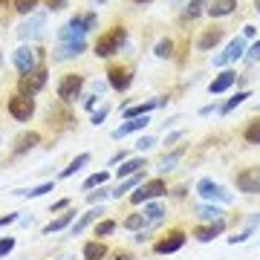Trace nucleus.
<instances>
[{"instance_id":"51","label":"nucleus","mask_w":260,"mask_h":260,"mask_svg":"<svg viewBox=\"0 0 260 260\" xmlns=\"http://www.w3.org/2000/svg\"><path fill=\"white\" fill-rule=\"evenodd\" d=\"M64 208H70V200H61V203H55V205H52V214H55V211H64Z\"/></svg>"},{"instance_id":"32","label":"nucleus","mask_w":260,"mask_h":260,"mask_svg":"<svg viewBox=\"0 0 260 260\" xmlns=\"http://www.w3.org/2000/svg\"><path fill=\"white\" fill-rule=\"evenodd\" d=\"M249 95H251L249 90H240V93H237V95H232V99H229V102H225L223 107H220V113H223V116H229V113H232L234 107H240V104L246 102V99H249Z\"/></svg>"},{"instance_id":"27","label":"nucleus","mask_w":260,"mask_h":260,"mask_svg":"<svg viewBox=\"0 0 260 260\" xmlns=\"http://www.w3.org/2000/svg\"><path fill=\"white\" fill-rule=\"evenodd\" d=\"M49 191H55V182H41L38 188H29V191H23V188H18L15 194H18V197H29V200H38V197L49 194Z\"/></svg>"},{"instance_id":"26","label":"nucleus","mask_w":260,"mask_h":260,"mask_svg":"<svg viewBox=\"0 0 260 260\" xmlns=\"http://www.w3.org/2000/svg\"><path fill=\"white\" fill-rule=\"evenodd\" d=\"M197 217L205 223H217V220H223V211L217 205H197Z\"/></svg>"},{"instance_id":"13","label":"nucleus","mask_w":260,"mask_h":260,"mask_svg":"<svg viewBox=\"0 0 260 260\" xmlns=\"http://www.w3.org/2000/svg\"><path fill=\"white\" fill-rule=\"evenodd\" d=\"M107 84H110L116 93H124L130 84H133V75H130V70H124V67H110V73H107Z\"/></svg>"},{"instance_id":"39","label":"nucleus","mask_w":260,"mask_h":260,"mask_svg":"<svg viewBox=\"0 0 260 260\" xmlns=\"http://www.w3.org/2000/svg\"><path fill=\"white\" fill-rule=\"evenodd\" d=\"M113 232H116V223H113V220H104V223L95 225V237H107V234H113Z\"/></svg>"},{"instance_id":"2","label":"nucleus","mask_w":260,"mask_h":260,"mask_svg":"<svg viewBox=\"0 0 260 260\" xmlns=\"http://www.w3.org/2000/svg\"><path fill=\"white\" fill-rule=\"evenodd\" d=\"M47 78H49V70L47 67H35L32 73L20 75V93L29 95V99H35L44 87H47Z\"/></svg>"},{"instance_id":"17","label":"nucleus","mask_w":260,"mask_h":260,"mask_svg":"<svg viewBox=\"0 0 260 260\" xmlns=\"http://www.w3.org/2000/svg\"><path fill=\"white\" fill-rule=\"evenodd\" d=\"M234 81H237V73L225 70V73H220L211 84H208V93H211V95H220V93H225V90H229V87H232Z\"/></svg>"},{"instance_id":"40","label":"nucleus","mask_w":260,"mask_h":260,"mask_svg":"<svg viewBox=\"0 0 260 260\" xmlns=\"http://www.w3.org/2000/svg\"><path fill=\"white\" fill-rule=\"evenodd\" d=\"M12 249H15V237H3L0 240V257H6Z\"/></svg>"},{"instance_id":"16","label":"nucleus","mask_w":260,"mask_h":260,"mask_svg":"<svg viewBox=\"0 0 260 260\" xmlns=\"http://www.w3.org/2000/svg\"><path fill=\"white\" fill-rule=\"evenodd\" d=\"M237 9V0H208V6L205 12L211 15V18H225V15H232Z\"/></svg>"},{"instance_id":"46","label":"nucleus","mask_w":260,"mask_h":260,"mask_svg":"<svg viewBox=\"0 0 260 260\" xmlns=\"http://www.w3.org/2000/svg\"><path fill=\"white\" fill-rule=\"evenodd\" d=\"M150 145H156V139H153V136H142V139L136 142V150H148Z\"/></svg>"},{"instance_id":"48","label":"nucleus","mask_w":260,"mask_h":260,"mask_svg":"<svg viewBox=\"0 0 260 260\" xmlns=\"http://www.w3.org/2000/svg\"><path fill=\"white\" fill-rule=\"evenodd\" d=\"M95 102H99V95H95V93H87V95H84V107H87V110H93Z\"/></svg>"},{"instance_id":"54","label":"nucleus","mask_w":260,"mask_h":260,"mask_svg":"<svg viewBox=\"0 0 260 260\" xmlns=\"http://www.w3.org/2000/svg\"><path fill=\"white\" fill-rule=\"evenodd\" d=\"M124 159H127V153H124V150H121V153H116V156L110 159V165H116V162H124Z\"/></svg>"},{"instance_id":"9","label":"nucleus","mask_w":260,"mask_h":260,"mask_svg":"<svg viewBox=\"0 0 260 260\" xmlns=\"http://www.w3.org/2000/svg\"><path fill=\"white\" fill-rule=\"evenodd\" d=\"M87 38V29H84V15H75V18H70L61 26V32H58V44H70V41H84Z\"/></svg>"},{"instance_id":"25","label":"nucleus","mask_w":260,"mask_h":260,"mask_svg":"<svg viewBox=\"0 0 260 260\" xmlns=\"http://www.w3.org/2000/svg\"><path fill=\"white\" fill-rule=\"evenodd\" d=\"M70 223H75V211H67V214H61V217H55L52 223H47L44 225V234H55V232H61V229H67Z\"/></svg>"},{"instance_id":"6","label":"nucleus","mask_w":260,"mask_h":260,"mask_svg":"<svg viewBox=\"0 0 260 260\" xmlns=\"http://www.w3.org/2000/svg\"><path fill=\"white\" fill-rule=\"evenodd\" d=\"M9 113L15 121H29L35 116V99H29V95L18 93L9 99Z\"/></svg>"},{"instance_id":"11","label":"nucleus","mask_w":260,"mask_h":260,"mask_svg":"<svg viewBox=\"0 0 260 260\" xmlns=\"http://www.w3.org/2000/svg\"><path fill=\"white\" fill-rule=\"evenodd\" d=\"M243 52H246V41H243V38H234V41H229V47H225L223 55L214 58V67H225V64H232V61L243 58Z\"/></svg>"},{"instance_id":"20","label":"nucleus","mask_w":260,"mask_h":260,"mask_svg":"<svg viewBox=\"0 0 260 260\" xmlns=\"http://www.w3.org/2000/svg\"><path fill=\"white\" fill-rule=\"evenodd\" d=\"M142 182H148V179H145V174L139 171V174H133V177L121 179V182H119V188H113V191H110V197H116V200H121V197L127 194L130 188H139Z\"/></svg>"},{"instance_id":"15","label":"nucleus","mask_w":260,"mask_h":260,"mask_svg":"<svg viewBox=\"0 0 260 260\" xmlns=\"http://www.w3.org/2000/svg\"><path fill=\"white\" fill-rule=\"evenodd\" d=\"M223 232H225V223L223 220H217V223H211V225H200V229H194V237L200 243H211L214 237H220Z\"/></svg>"},{"instance_id":"8","label":"nucleus","mask_w":260,"mask_h":260,"mask_svg":"<svg viewBox=\"0 0 260 260\" xmlns=\"http://www.w3.org/2000/svg\"><path fill=\"white\" fill-rule=\"evenodd\" d=\"M197 194L203 197V200H220V203H232L234 197L232 191H225L220 182H214V179H200L197 182Z\"/></svg>"},{"instance_id":"58","label":"nucleus","mask_w":260,"mask_h":260,"mask_svg":"<svg viewBox=\"0 0 260 260\" xmlns=\"http://www.w3.org/2000/svg\"><path fill=\"white\" fill-rule=\"evenodd\" d=\"M254 9H257V12H260V0H257V6H254Z\"/></svg>"},{"instance_id":"19","label":"nucleus","mask_w":260,"mask_h":260,"mask_svg":"<svg viewBox=\"0 0 260 260\" xmlns=\"http://www.w3.org/2000/svg\"><path fill=\"white\" fill-rule=\"evenodd\" d=\"M84 49H87V38L84 41H70V44H61L55 52V61H67V58H75V55H81Z\"/></svg>"},{"instance_id":"56","label":"nucleus","mask_w":260,"mask_h":260,"mask_svg":"<svg viewBox=\"0 0 260 260\" xmlns=\"http://www.w3.org/2000/svg\"><path fill=\"white\" fill-rule=\"evenodd\" d=\"M113 260H133V257H130V254H124V251H119V254H116Z\"/></svg>"},{"instance_id":"47","label":"nucleus","mask_w":260,"mask_h":260,"mask_svg":"<svg viewBox=\"0 0 260 260\" xmlns=\"http://www.w3.org/2000/svg\"><path fill=\"white\" fill-rule=\"evenodd\" d=\"M20 220V214L15 211V214H3V217H0V229H3V225H9V223H18Z\"/></svg>"},{"instance_id":"53","label":"nucleus","mask_w":260,"mask_h":260,"mask_svg":"<svg viewBox=\"0 0 260 260\" xmlns=\"http://www.w3.org/2000/svg\"><path fill=\"white\" fill-rule=\"evenodd\" d=\"M214 110H217V104H205L203 110H200V116H211Z\"/></svg>"},{"instance_id":"45","label":"nucleus","mask_w":260,"mask_h":260,"mask_svg":"<svg viewBox=\"0 0 260 260\" xmlns=\"http://www.w3.org/2000/svg\"><path fill=\"white\" fill-rule=\"evenodd\" d=\"M107 87H110V84H107V81H99V78H95V81L90 84V93H95V95H102L104 90H107Z\"/></svg>"},{"instance_id":"14","label":"nucleus","mask_w":260,"mask_h":260,"mask_svg":"<svg viewBox=\"0 0 260 260\" xmlns=\"http://www.w3.org/2000/svg\"><path fill=\"white\" fill-rule=\"evenodd\" d=\"M148 124H150V116H136V119L124 121L121 127H116V130H113V139H124L127 133H136V130H145Z\"/></svg>"},{"instance_id":"10","label":"nucleus","mask_w":260,"mask_h":260,"mask_svg":"<svg viewBox=\"0 0 260 260\" xmlns=\"http://www.w3.org/2000/svg\"><path fill=\"white\" fill-rule=\"evenodd\" d=\"M35 61H38V49H32V47H18L15 55H12V64H15V70L20 75L32 73L35 70Z\"/></svg>"},{"instance_id":"41","label":"nucleus","mask_w":260,"mask_h":260,"mask_svg":"<svg viewBox=\"0 0 260 260\" xmlns=\"http://www.w3.org/2000/svg\"><path fill=\"white\" fill-rule=\"evenodd\" d=\"M95 26H99V15H95V12L84 15V29H87V32H93Z\"/></svg>"},{"instance_id":"4","label":"nucleus","mask_w":260,"mask_h":260,"mask_svg":"<svg viewBox=\"0 0 260 260\" xmlns=\"http://www.w3.org/2000/svg\"><path fill=\"white\" fill-rule=\"evenodd\" d=\"M81 90H84V75H78V73H67L58 81V99L67 104H73L75 99H81Z\"/></svg>"},{"instance_id":"23","label":"nucleus","mask_w":260,"mask_h":260,"mask_svg":"<svg viewBox=\"0 0 260 260\" xmlns=\"http://www.w3.org/2000/svg\"><path fill=\"white\" fill-rule=\"evenodd\" d=\"M142 168H145V159H124V162H121V168L116 171V177H119V182H121V179L133 177V174H139Z\"/></svg>"},{"instance_id":"30","label":"nucleus","mask_w":260,"mask_h":260,"mask_svg":"<svg viewBox=\"0 0 260 260\" xmlns=\"http://www.w3.org/2000/svg\"><path fill=\"white\" fill-rule=\"evenodd\" d=\"M179 159H182V150H174V153H165V156L159 159V174H168V171H174V168H177V162Z\"/></svg>"},{"instance_id":"42","label":"nucleus","mask_w":260,"mask_h":260,"mask_svg":"<svg viewBox=\"0 0 260 260\" xmlns=\"http://www.w3.org/2000/svg\"><path fill=\"white\" fill-rule=\"evenodd\" d=\"M107 197H110V188H102V191H99V194H90L87 197V200H90V205H95V203H102V200H107Z\"/></svg>"},{"instance_id":"52","label":"nucleus","mask_w":260,"mask_h":260,"mask_svg":"<svg viewBox=\"0 0 260 260\" xmlns=\"http://www.w3.org/2000/svg\"><path fill=\"white\" fill-rule=\"evenodd\" d=\"M182 136H185L182 130H179V133H171V136H168V139H165V145H174V142H177V139H182Z\"/></svg>"},{"instance_id":"59","label":"nucleus","mask_w":260,"mask_h":260,"mask_svg":"<svg viewBox=\"0 0 260 260\" xmlns=\"http://www.w3.org/2000/svg\"><path fill=\"white\" fill-rule=\"evenodd\" d=\"M95 3H104V0H95Z\"/></svg>"},{"instance_id":"33","label":"nucleus","mask_w":260,"mask_h":260,"mask_svg":"<svg viewBox=\"0 0 260 260\" xmlns=\"http://www.w3.org/2000/svg\"><path fill=\"white\" fill-rule=\"evenodd\" d=\"M121 225H124V229H130V232H142V229L148 225V220H145V214H130Z\"/></svg>"},{"instance_id":"61","label":"nucleus","mask_w":260,"mask_h":260,"mask_svg":"<svg viewBox=\"0 0 260 260\" xmlns=\"http://www.w3.org/2000/svg\"><path fill=\"white\" fill-rule=\"evenodd\" d=\"M257 110H260V102H257Z\"/></svg>"},{"instance_id":"21","label":"nucleus","mask_w":260,"mask_h":260,"mask_svg":"<svg viewBox=\"0 0 260 260\" xmlns=\"http://www.w3.org/2000/svg\"><path fill=\"white\" fill-rule=\"evenodd\" d=\"M81 257L84 260H104V257H107V246H104L102 240H90L87 246H84Z\"/></svg>"},{"instance_id":"57","label":"nucleus","mask_w":260,"mask_h":260,"mask_svg":"<svg viewBox=\"0 0 260 260\" xmlns=\"http://www.w3.org/2000/svg\"><path fill=\"white\" fill-rule=\"evenodd\" d=\"M133 3H150V0H133Z\"/></svg>"},{"instance_id":"36","label":"nucleus","mask_w":260,"mask_h":260,"mask_svg":"<svg viewBox=\"0 0 260 260\" xmlns=\"http://www.w3.org/2000/svg\"><path fill=\"white\" fill-rule=\"evenodd\" d=\"M153 52H156V58H171V55H174V41H171V38H165V41H159Z\"/></svg>"},{"instance_id":"28","label":"nucleus","mask_w":260,"mask_h":260,"mask_svg":"<svg viewBox=\"0 0 260 260\" xmlns=\"http://www.w3.org/2000/svg\"><path fill=\"white\" fill-rule=\"evenodd\" d=\"M87 162H90V153H78V156H75L73 162L64 168V171H61V179H67V177H73V174H78V171H81Z\"/></svg>"},{"instance_id":"60","label":"nucleus","mask_w":260,"mask_h":260,"mask_svg":"<svg viewBox=\"0 0 260 260\" xmlns=\"http://www.w3.org/2000/svg\"><path fill=\"white\" fill-rule=\"evenodd\" d=\"M0 64H3V55H0Z\"/></svg>"},{"instance_id":"50","label":"nucleus","mask_w":260,"mask_h":260,"mask_svg":"<svg viewBox=\"0 0 260 260\" xmlns=\"http://www.w3.org/2000/svg\"><path fill=\"white\" fill-rule=\"evenodd\" d=\"M249 61H251V64H254V61H260V41L249 49Z\"/></svg>"},{"instance_id":"55","label":"nucleus","mask_w":260,"mask_h":260,"mask_svg":"<svg viewBox=\"0 0 260 260\" xmlns=\"http://www.w3.org/2000/svg\"><path fill=\"white\" fill-rule=\"evenodd\" d=\"M243 35H246V38H254V35H257V29H254V26H243Z\"/></svg>"},{"instance_id":"24","label":"nucleus","mask_w":260,"mask_h":260,"mask_svg":"<svg viewBox=\"0 0 260 260\" xmlns=\"http://www.w3.org/2000/svg\"><path fill=\"white\" fill-rule=\"evenodd\" d=\"M159 107V99H150V102H145V104H136V107H127L124 110V119H136V116H150V110H156Z\"/></svg>"},{"instance_id":"5","label":"nucleus","mask_w":260,"mask_h":260,"mask_svg":"<svg viewBox=\"0 0 260 260\" xmlns=\"http://www.w3.org/2000/svg\"><path fill=\"white\" fill-rule=\"evenodd\" d=\"M168 191L165 185V179H148V182H142L133 194H130V203L133 205H142V203H148V200H156V197H162Z\"/></svg>"},{"instance_id":"22","label":"nucleus","mask_w":260,"mask_h":260,"mask_svg":"<svg viewBox=\"0 0 260 260\" xmlns=\"http://www.w3.org/2000/svg\"><path fill=\"white\" fill-rule=\"evenodd\" d=\"M223 41V29H208V32H203L200 35V41H197V49H211V47H217Z\"/></svg>"},{"instance_id":"31","label":"nucleus","mask_w":260,"mask_h":260,"mask_svg":"<svg viewBox=\"0 0 260 260\" xmlns=\"http://www.w3.org/2000/svg\"><path fill=\"white\" fill-rule=\"evenodd\" d=\"M38 142H41V136H38V133H23V136L15 142V153H26L29 148H35Z\"/></svg>"},{"instance_id":"44","label":"nucleus","mask_w":260,"mask_h":260,"mask_svg":"<svg viewBox=\"0 0 260 260\" xmlns=\"http://www.w3.org/2000/svg\"><path fill=\"white\" fill-rule=\"evenodd\" d=\"M251 232H254V225H249V229H246L243 234H237V237H229V243H232V246H234V243H246L251 237Z\"/></svg>"},{"instance_id":"37","label":"nucleus","mask_w":260,"mask_h":260,"mask_svg":"<svg viewBox=\"0 0 260 260\" xmlns=\"http://www.w3.org/2000/svg\"><path fill=\"white\" fill-rule=\"evenodd\" d=\"M203 12H205V0H191V3H188V9H185V15H188V18H200Z\"/></svg>"},{"instance_id":"1","label":"nucleus","mask_w":260,"mask_h":260,"mask_svg":"<svg viewBox=\"0 0 260 260\" xmlns=\"http://www.w3.org/2000/svg\"><path fill=\"white\" fill-rule=\"evenodd\" d=\"M124 41H127V29L124 26H113L110 32H104V35L95 41L93 49H95V55L99 58H110V55H116V52L121 49Z\"/></svg>"},{"instance_id":"7","label":"nucleus","mask_w":260,"mask_h":260,"mask_svg":"<svg viewBox=\"0 0 260 260\" xmlns=\"http://www.w3.org/2000/svg\"><path fill=\"white\" fill-rule=\"evenodd\" d=\"M234 185H237V191H243V194H260V168H243L240 174L234 177Z\"/></svg>"},{"instance_id":"49","label":"nucleus","mask_w":260,"mask_h":260,"mask_svg":"<svg viewBox=\"0 0 260 260\" xmlns=\"http://www.w3.org/2000/svg\"><path fill=\"white\" fill-rule=\"evenodd\" d=\"M64 3H67V0H47V9L49 12H58V9H64Z\"/></svg>"},{"instance_id":"3","label":"nucleus","mask_w":260,"mask_h":260,"mask_svg":"<svg viewBox=\"0 0 260 260\" xmlns=\"http://www.w3.org/2000/svg\"><path fill=\"white\" fill-rule=\"evenodd\" d=\"M44 29H47V12H32L18 26V38L20 41H35V38L44 35Z\"/></svg>"},{"instance_id":"35","label":"nucleus","mask_w":260,"mask_h":260,"mask_svg":"<svg viewBox=\"0 0 260 260\" xmlns=\"http://www.w3.org/2000/svg\"><path fill=\"white\" fill-rule=\"evenodd\" d=\"M243 139L249 142V145H260V121H251L246 133H243Z\"/></svg>"},{"instance_id":"43","label":"nucleus","mask_w":260,"mask_h":260,"mask_svg":"<svg viewBox=\"0 0 260 260\" xmlns=\"http://www.w3.org/2000/svg\"><path fill=\"white\" fill-rule=\"evenodd\" d=\"M107 113H110V107H99V110L93 113V124H95V127H99L104 119H107Z\"/></svg>"},{"instance_id":"34","label":"nucleus","mask_w":260,"mask_h":260,"mask_svg":"<svg viewBox=\"0 0 260 260\" xmlns=\"http://www.w3.org/2000/svg\"><path fill=\"white\" fill-rule=\"evenodd\" d=\"M107 177H110L107 171H99V174H93V177H87V179H84V191H93L95 185H104Z\"/></svg>"},{"instance_id":"18","label":"nucleus","mask_w":260,"mask_h":260,"mask_svg":"<svg viewBox=\"0 0 260 260\" xmlns=\"http://www.w3.org/2000/svg\"><path fill=\"white\" fill-rule=\"evenodd\" d=\"M102 214H104V208H102V205H99V208H90V211H87V214H81V217H78V220L73 223L70 234H73V237H78V234H81V232H84V229H87L90 223H95V220H99Z\"/></svg>"},{"instance_id":"38","label":"nucleus","mask_w":260,"mask_h":260,"mask_svg":"<svg viewBox=\"0 0 260 260\" xmlns=\"http://www.w3.org/2000/svg\"><path fill=\"white\" fill-rule=\"evenodd\" d=\"M12 3H15V9L20 15H32V9L38 6V0H12Z\"/></svg>"},{"instance_id":"12","label":"nucleus","mask_w":260,"mask_h":260,"mask_svg":"<svg viewBox=\"0 0 260 260\" xmlns=\"http://www.w3.org/2000/svg\"><path fill=\"white\" fill-rule=\"evenodd\" d=\"M182 246H185V234L182 232H171L153 246V251H156V254H174V251H179Z\"/></svg>"},{"instance_id":"29","label":"nucleus","mask_w":260,"mask_h":260,"mask_svg":"<svg viewBox=\"0 0 260 260\" xmlns=\"http://www.w3.org/2000/svg\"><path fill=\"white\" fill-rule=\"evenodd\" d=\"M165 217V205L162 203H145V220L148 223H162Z\"/></svg>"}]
</instances>
